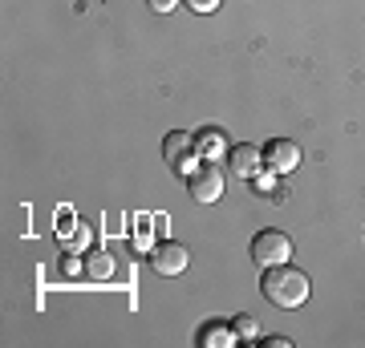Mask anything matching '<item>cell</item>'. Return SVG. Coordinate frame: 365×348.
Listing matches in <instances>:
<instances>
[{
  "label": "cell",
  "instance_id": "cell-15",
  "mask_svg": "<svg viewBox=\"0 0 365 348\" xmlns=\"http://www.w3.org/2000/svg\"><path fill=\"white\" fill-rule=\"evenodd\" d=\"M264 344H272V348H288V344H292V340H284V336H268Z\"/></svg>",
  "mask_w": 365,
  "mask_h": 348
},
{
  "label": "cell",
  "instance_id": "cell-13",
  "mask_svg": "<svg viewBox=\"0 0 365 348\" xmlns=\"http://www.w3.org/2000/svg\"><path fill=\"white\" fill-rule=\"evenodd\" d=\"M187 4H191L195 13H215V9H220V0H187Z\"/></svg>",
  "mask_w": 365,
  "mask_h": 348
},
{
  "label": "cell",
  "instance_id": "cell-9",
  "mask_svg": "<svg viewBox=\"0 0 365 348\" xmlns=\"http://www.w3.org/2000/svg\"><path fill=\"white\" fill-rule=\"evenodd\" d=\"M235 340H240V332L232 324H211V328L199 332V344H207V348H223V344H235Z\"/></svg>",
  "mask_w": 365,
  "mask_h": 348
},
{
  "label": "cell",
  "instance_id": "cell-10",
  "mask_svg": "<svg viewBox=\"0 0 365 348\" xmlns=\"http://www.w3.org/2000/svg\"><path fill=\"white\" fill-rule=\"evenodd\" d=\"M86 275H90V280H110V275H114L110 255H102V251H98V255H90V259H86Z\"/></svg>",
  "mask_w": 365,
  "mask_h": 348
},
{
  "label": "cell",
  "instance_id": "cell-5",
  "mask_svg": "<svg viewBox=\"0 0 365 348\" xmlns=\"http://www.w3.org/2000/svg\"><path fill=\"white\" fill-rule=\"evenodd\" d=\"M264 167L276 170V174H288V170L300 167V146L292 138H272L268 150H264Z\"/></svg>",
  "mask_w": 365,
  "mask_h": 348
},
{
  "label": "cell",
  "instance_id": "cell-6",
  "mask_svg": "<svg viewBox=\"0 0 365 348\" xmlns=\"http://www.w3.org/2000/svg\"><path fill=\"white\" fill-rule=\"evenodd\" d=\"M187 247L182 243H158L155 251H150V268L158 271V275H179V271H187Z\"/></svg>",
  "mask_w": 365,
  "mask_h": 348
},
{
  "label": "cell",
  "instance_id": "cell-7",
  "mask_svg": "<svg viewBox=\"0 0 365 348\" xmlns=\"http://www.w3.org/2000/svg\"><path fill=\"white\" fill-rule=\"evenodd\" d=\"M232 170L240 174V179H256L260 174V167H264V150L260 146H252V142H240V146H232Z\"/></svg>",
  "mask_w": 365,
  "mask_h": 348
},
{
  "label": "cell",
  "instance_id": "cell-12",
  "mask_svg": "<svg viewBox=\"0 0 365 348\" xmlns=\"http://www.w3.org/2000/svg\"><path fill=\"white\" fill-rule=\"evenodd\" d=\"M256 186H260V191H272L276 186V170H260V174H256Z\"/></svg>",
  "mask_w": 365,
  "mask_h": 348
},
{
  "label": "cell",
  "instance_id": "cell-14",
  "mask_svg": "<svg viewBox=\"0 0 365 348\" xmlns=\"http://www.w3.org/2000/svg\"><path fill=\"white\" fill-rule=\"evenodd\" d=\"M146 4H150L155 13H175V4H179V0H146Z\"/></svg>",
  "mask_w": 365,
  "mask_h": 348
},
{
  "label": "cell",
  "instance_id": "cell-3",
  "mask_svg": "<svg viewBox=\"0 0 365 348\" xmlns=\"http://www.w3.org/2000/svg\"><path fill=\"white\" fill-rule=\"evenodd\" d=\"M252 259L260 268H276V263H288L292 259V239L280 231H260L252 239Z\"/></svg>",
  "mask_w": 365,
  "mask_h": 348
},
{
  "label": "cell",
  "instance_id": "cell-11",
  "mask_svg": "<svg viewBox=\"0 0 365 348\" xmlns=\"http://www.w3.org/2000/svg\"><path fill=\"white\" fill-rule=\"evenodd\" d=\"M232 328L244 336V340H256V336H260V324H256V316H248V312H244V316H235Z\"/></svg>",
  "mask_w": 365,
  "mask_h": 348
},
{
  "label": "cell",
  "instance_id": "cell-1",
  "mask_svg": "<svg viewBox=\"0 0 365 348\" xmlns=\"http://www.w3.org/2000/svg\"><path fill=\"white\" fill-rule=\"evenodd\" d=\"M260 292L272 300L276 308H300L309 300V275L292 263H276V268H264Z\"/></svg>",
  "mask_w": 365,
  "mask_h": 348
},
{
  "label": "cell",
  "instance_id": "cell-8",
  "mask_svg": "<svg viewBox=\"0 0 365 348\" xmlns=\"http://www.w3.org/2000/svg\"><path fill=\"white\" fill-rule=\"evenodd\" d=\"M195 150L207 158V162H220V158L232 154V146H227V138H223V130H215V126H207V130H199L195 134Z\"/></svg>",
  "mask_w": 365,
  "mask_h": 348
},
{
  "label": "cell",
  "instance_id": "cell-4",
  "mask_svg": "<svg viewBox=\"0 0 365 348\" xmlns=\"http://www.w3.org/2000/svg\"><path fill=\"white\" fill-rule=\"evenodd\" d=\"M187 186H191V199L195 203H215L223 194V167H215V162H199V170L187 179Z\"/></svg>",
  "mask_w": 365,
  "mask_h": 348
},
{
  "label": "cell",
  "instance_id": "cell-2",
  "mask_svg": "<svg viewBox=\"0 0 365 348\" xmlns=\"http://www.w3.org/2000/svg\"><path fill=\"white\" fill-rule=\"evenodd\" d=\"M163 154H167V162L179 170V174H187V179L199 170V158H203L195 150V138H191V134H179V130L163 138Z\"/></svg>",
  "mask_w": 365,
  "mask_h": 348
}]
</instances>
